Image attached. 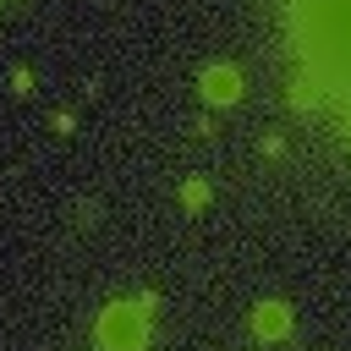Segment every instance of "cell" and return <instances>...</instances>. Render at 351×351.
I'll use <instances>...</instances> for the list:
<instances>
[{"label": "cell", "instance_id": "8992f818", "mask_svg": "<svg viewBox=\"0 0 351 351\" xmlns=\"http://www.w3.org/2000/svg\"><path fill=\"white\" fill-rule=\"evenodd\" d=\"M181 203H186V208H203V203H208V186H203V181H186V186H181Z\"/></svg>", "mask_w": 351, "mask_h": 351}, {"label": "cell", "instance_id": "277c9868", "mask_svg": "<svg viewBox=\"0 0 351 351\" xmlns=\"http://www.w3.org/2000/svg\"><path fill=\"white\" fill-rule=\"evenodd\" d=\"M252 335L258 340H285L291 335V307L285 302H258L252 307Z\"/></svg>", "mask_w": 351, "mask_h": 351}, {"label": "cell", "instance_id": "5b68a950", "mask_svg": "<svg viewBox=\"0 0 351 351\" xmlns=\"http://www.w3.org/2000/svg\"><path fill=\"white\" fill-rule=\"evenodd\" d=\"M318 104V88L307 82V77H296V88H291V110H313Z\"/></svg>", "mask_w": 351, "mask_h": 351}, {"label": "cell", "instance_id": "6da1fadb", "mask_svg": "<svg viewBox=\"0 0 351 351\" xmlns=\"http://www.w3.org/2000/svg\"><path fill=\"white\" fill-rule=\"evenodd\" d=\"M280 16L296 71L340 110V132L351 137V0H280Z\"/></svg>", "mask_w": 351, "mask_h": 351}, {"label": "cell", "instance_id": "3957f363", "mask_svg": "<svg viewBox=\"0 0 351 351\" xmlns=\"http://www.w3.org/2000/svg\"><path fill=\"white\" fill-rule=\"evenodd\" d=\"M197 88H203L208 104H236V99H241V71H236V66H208V71L197 77Z\"/></svg>", "mask_w": 351, "mask_h": 351}, {"label": "cell", "instance_id": "52a82bcc", "mask_svg": "<svg viewBox=\"0 0 351 351\" xmlns=\"http://www.w3.org/2000/svg\"><path fill=\"white\" fill-rule=\"evenodd\" d=\"M11 88H16V93H27V88H33V77H27V66H16V71H11Z\"/></svg>", "mask_w": 351, "mask_h": 351}, {"label": "cell", "instance_id": "7a4b0ae2", "mask_svg": "<svg viewBox=\"0 0 351 351\" xmlns=\"http://www.w3.org/2000/svg\"><path fill=\"white\" fill-rule=\"evenodd\" d=\"M148 318H154V296H137V302L121 296V302L99 307L93 335H99L104 351H143L148 346Z\"/></svg>", "mask_w": 351, "mask_h": 351}]
</instances>
